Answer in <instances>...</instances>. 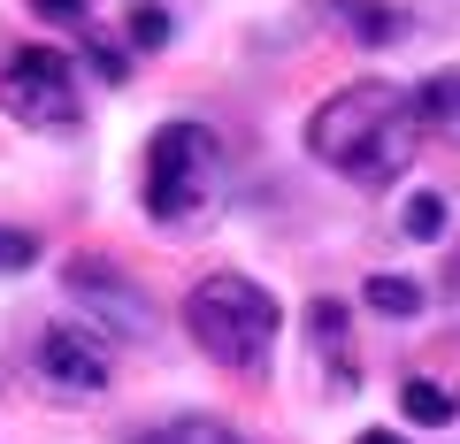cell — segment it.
Masks as SVG:
<instances>
[{"instance_id": "obj_1", "label": "cell", "mask_w": 460, "mask_h": 444, "mask_svg": "<svg viewBox=\"0 0 460 444\" xmlns=\"http://www.w3.org/2000/svg\"><path fill=\"white\" fill-rule=\"evenodd\" d=\"M414 146H422L414 92L407 84H384V77L338 84L307 116V153L323 169H338V177H353V184H392L414 161Z\"/></svg>"}, {"instance_id": "obj_2", "label": "cell", "mask_w": 460, "mask_h": 444, "mask_svg": "<svg viewBox=\"0 0 460 444\" xmlns=\"http://www.w3.org/2000/svg\"><path fill=\"white\" fill-rule=\"evenodd\" d=\"M230 199V153L208 123L177 116L146 138V214L169 238H199L215 231V214Z\"/></svg>"}, {"instance_id": "obj_3", "label": "cell", "mask_w": 460, "mask_h": 444, "mask_svg": "<svg viewBox=\"0 0 460 444\" xmlns=\"http://www.w3.org/2000/svg\"><path fill=\"white\" fill-rule=\"evenodd\" d=\"M184 329H192V345L208 353V361L246 368V376H253V368H269V353H277L284 307L253 276L215 268V276H199L192 292H184Z\"/></svg>"}, {"instance_id": "obj_4", "label": "cell", "mask_w": 460, "mask_h": 444, "mask_svg": "<svg viewBox=\"0 0 460 444\" xmlns=\"http://www.w3.org/2000/svg\"><path fill=\"white\" fill-rule=\"evenodd\" d=\"M0 116H16L23 131H77L84 100H77V69L62 47H16L0 62Z\"/></svg>"}, {"instance_id": "obj_5", "label": "cell", "mask_w": 460, "mask_h": 444, "mask_svg": "<svg viewBox=\"0 0 460 444\" xmlns=\"http://www.w3.org/2000/svg\"><path fill=\"white\" fill-rule=\"evenodd\" d=\"M31 368H39V383H47V391H62V398H100V391L115 383V353L100 345L93 329H77V322L39 329Z\"/></svg>"}, {"instance_id": "obj_6", "label": "cell", "mask_w": 460, "mask_h": 444, "mask_svg": "<svg viewBox=\"0 0 460 444\" xmlns=\"http://www.w3.org/2000/svg\"><path fill=\"white\" fill-rule=\"evenodd\" d=\"M69 292H77L93 314H108L123 337H154V299L138 292L123 268H108L100 253H77V261H69Z\"/></svg>"}, {"instance_id": "obj_7", "label": "cell", "mask_w": 460, "mask_h": 444, "mask_svg": "<svg viewBox=\"0 0 460 444\" xmlns=\"http://www.w3.org/2000/svg\"><path fill=\"white\" fill-rule=\"evenodd\" d=\"M307 337H314V353H323V368H330V391H353V383H361V361L345 345V299H314Z\"/></svg>"}, {"instance_id": "obj_8", "label": "cell", "mask_w": 460, "mask_h": 444, "mask_svg": "<svg viewBox=\"0 0 460 444\" xmlns=\"http://www.w3.org/2000/svg\"><path fill=\"white\" fill-rule=\"evenodd\" d=\"M314 8H323V16H330V31H345L353 47H392V39L407 31L392 0H314Z\"/></svg>"}, {"instance_id": "obj_9", "label": "cell", "mask_w": 460, "mask_h": 444, "mask_svg": "<svg viewBox=\"0 0 460 444\" xmlns=\"http://www.w3.org/2000/svg\"><path fill=\"white\" fill-rule=\"evenodd\" d=\"M414 116H422V131L460 138V69H438V77L414 92Z\"/></svg>"}, {"instance_id": "obj_10", "label": "cell", "mask_w": 460, "mask_h": 444, "mask_svg": "<svg viewBox=\"0 0 460 444\" xmlns=\"http://www.w3.org/2000/svg\"><path fill=\"white\" fill-rule=\"evenodd\" d=\"M131 444H238V429H230V422H208V414H177V422L146 429V437H131Z\"/></svg>"}, {"instance_id": "obj_11", "label": "cell", "mask_w": 460, "mask_h": 444, "mask_svg": "<svg viewBox=\"0 0 460 444\" xmlns=\"http://www.w3.org/2000/svg\"><path fill=\"white\" fill-rule=\"evenodd\" d=\"M399 238H414V246L445 238V192H407L399 199Z\"/></svg>"}, {"instance_id": "obj_12", "label": "cell", "mask_w": 460, "mask_h": 444, "mask_svg": "<svg viewBox=\"0 0 460 444\" xmlns=\"http://www.w3.org/2000/svg\"><path fill=\"white\" fill-rule=\"evenodd\" d=\"M399 414H407L414 429H445V422H453V398H445L429 376H407V391H399Z\"/></svg>"}, {"instance_id": "obj_13", "label": "cell", "mask_w": 460, "mask_h": 444, "mask_svg": "<svg viewBox=\"0 0 460 444\" xmlns=\"http://www.w3.org/2000/svg\"><path fill=\"white\" fill-rule=\"evenodd\" d=\"M361 299H368L376 314H392V322H407V314H422V292H414L407 276H368V283H361Z\"/></svg>"}, {"instance_id": "obj_14", "label": "cell", "mask_w": 460, "mask_h": 444, "mask_svg": "<svg viewBox=\"0 0 460 444\" xmlns=\"http://www.w3.org/2000/svg\"><path fill=\"white\" fill-rule=\"evenodd\" d=\"M169 31H177V23H169L162 0H138L131 8V47H169Z\"/></svg>"}, {"instance_id": "obj_15", "label": "cell", "mask_w": 460, "mask_h": 444, "mask_svg": "<svg viewBox=\"0 0 460 444\" xmlns=\"http://www.w3.org/2000/svg\"><path fill=\"white\" fill-rule=\"evenodd\" d=\"M84 62H93L108 84H123V77H131V54H123V47H108V39H84Z\"/></svg>"}, {"instance_id": "obj_16", "label": "cell", "mask_w": 460, "mask_h": 444, "mask_svg": "<svg viewBox=\"0 0 460 444\" xmlns=\"http://www.w3.org/2000/svg\"><path fill=\"white\" fill-rule=\"evenodd\" d=\"M39 261V238L31 231H0V276H16V268Z\"/></svg>"}, {"instance_id": "obj_17", "label": "cell", "mask_w": 460, "mask_h": 444, "mask_svg": "<svg viewBox=\"0 0 460 444\" xmlns=\"http://www.w3.org/2000/svg\"><path fill=\"white\" fill-rule=\"evenodd\" d=\"M39 16H54V23H84V16H93V0H39Z\"/></svg>"}, {"instance_id": "obj_18", "label": "cell", "mask_w": 460, "mask_h": 444, "mask_svg": "<svg viewBox=\"0 0 460 444\" xmlns=\"http://www.w3.org/2000/svg\"><path fill=\"white\" fill-rule=\"evenodd\" d=\"M445 292H453V299H460V253H453V268H445Z\"/></svg>"}, {"instance_id": "obj_19", "label": "cell", "mask_w": 460, "mask_h": 444, "mask_svg": "<svg viewBox=\"0 0 460 444\" xmlns=\"http://www.w3.org/2000/svg\"><path fill=\"white\" fill-rule=\"evenodd\" d=\"M353 444H399V437H392V429H368V437H353Z\"/></svg>"}]
</instances>
